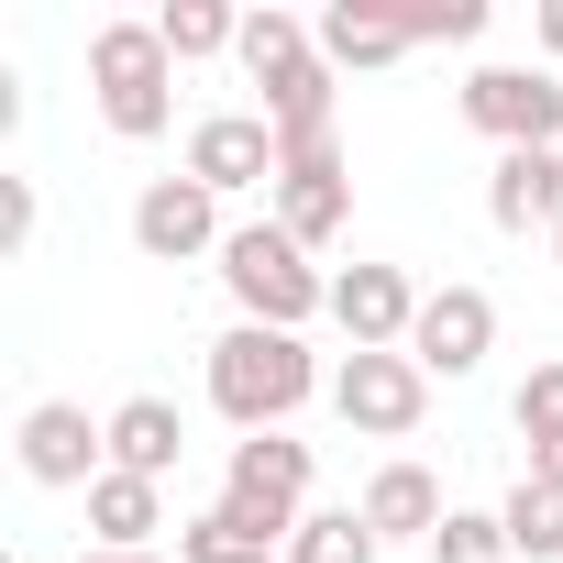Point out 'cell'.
Returning <instances> with one entry per match:
<instances>
[{
	"instance_id": "obj_1",
	"label": "cell",
	"mask_w": 563,
	"mask_h": 563,
	"mask_svg": "<svg viewBox=\"0 0 563 563\" xmlns=\"http://www.w3.org/2000/svg\"><path fill=\"white\" fill-rule=\"evenodd\" d=\"M310 387H321V365H310V343L299 332H254V321H232L221 343H210V409L254 442V431H288L299 409H310Z\"/></svg>"
},
{
	"instance_id": "obj_2",
	"label": "cell",
	"mask_w": 563,
	"mask_h": 563,
	"mask_svg": "<svg viewBox=\"0 0 563 563\" xmlns=\"http://www.w3.org/2000/svg\"><path fill=\"white\" fill-rule=\"evenodd\" d=\"M221 288H232V310H243L254 332H299L310 310H332V276L310 265L299 232H276V221H232V243H221Z\"/></svg>"
},
{
	"instance_id": "obj_3",
	"label": "cell",
	"mask_w": 563,
	"mask_h": 563,
	"mask_svg": "<svg viewBox=\"0 0 563 563\" xmlns=\"http://www.w3.org/2000/svg\"><path fill=\"white\" fill-rule=\"evenodd\" d=\"M254 552H288L299 541V519H310V442H288V431H254V442H232V464H221V497H210Z\"/></svg>"
},
{
	"instance_id": "obj_4",
	"label": "cell",
	"mask_w": 563,
	"mask_h": 563,
	"mask_svg": "<svg viewBox=\"0 0 563 563\" xmlns=\"http://www.w3.org/2000/svg\"><path fill=\"white\" fill-rule=\"evenodd\" d=\"M89 100H100V122L122 144H155L177 122V56H166V34L155 23H100L89 34Z\"/></svg>"
},
{
	"instance_id": "obj_5",
	"label": "cell",
	"mask_w": 563,
	"mask_h": 563,
	"mask_svg": "<svg viewBox=\"0 0 563 563\" xmlns=\"http://www.w3.org/2000/svg\"><path fill=\"white\" fill-rule=\"evenodd\" d=\"M243 78L265 89V122L276 133H332V67H321V34L299 12H243Z\"/></svg>"
},
{
	"instance_id": "obj_6",
	"label": "cell",
	"mask_w": 563,
	"mask_h": 563,
	"mask_svg": "<svg viewBox=\"0 0 563 563\" xmlns=\"http://www.w3.org/2000/svg\"><path fill=\"white\" fill-rule=\"evenodd\" d=\"M276 232H299L310 254L354 221V166H343V133H276Z\"/></svg>"
},
{
	"instance_id": "obj_7",
	"label": "cell",
	"mask_w": 563,
	"mask_h": 563,
	"mask_svg": "<svg viewBox=\"0 0 563 563\" xmlns=\"http://www.w3.org/2000/svg\"><path fill=\"white\" fill-rule=\"evenodd\" d=\"M464 122H475L497 155L563 144V78H552V67H475V78H464Z\"/></svg>"
},
{
	"instance_id": "obj_8",
	"label": "cell",
	"mask_w": 563,
	"mask_h": 563,
	"mask_svg": "<svg viewBox=\"0 0 563 563\" xmlns=\"http://www.w3.org/2000/svg\"><path fill=\"white\" fill-rule=\"evenodd\" d=\"M332 409H343V431H365V442H409V431L431 420V376H420L409 354H343V365H332Z\"/></svg>"
},
{
	"instance_id": "obj_9",
	"label": "cell",
	"mask_w": 563,
	"mask_h": 563,
	"mask_svg": "<svg viewBox=\"0 0 563 563\" xmlns=\"http://www.w3.org/2000/svg\"><path fill=\"white\" fill-rule=\"evenodd\" d=\"M332 321H343L354 354H409V332H420L409 265H343V276H332Z\"/></svg>"
},
{
	"instance_id": "obj_10",
	"label": "cell",
	"mask_w": 563,
	"mask_h": 563,
	"mask_svg": "<svg viewBox=\"0 0 563 563\" xmlns=\"http://www.w3.org/2000/svg\"><path fill=\"white\" fill-rule=\"evenodd\" d=\"M133 243H144L155 265H199V254H221L232 232H221V199L177 166V177H155V188L133 199Z\"/></svg>"
},
{
	"instance_id": "obj_11",
	"label": "cell",
	"mask_w": 563,
	"mask_h": 563,
	"mask_svg": "<svg viewBox=\"0 0 563 563\" xmlns=\"http://www.w3.org/2000/svg\"><path fill=\"white\" fill-rule=\"evenodd\" d=\"M486 354H497V299H486V288H431V299H420V332H409V365L453 387V376H475Z\"/></svg>"
},
{
	"instance_id": "obj_12",
	"label": "cell",
	"mask_w": 563,
	"mask_h": 563,
	"mask_svg": "<svg viewBox=\"0 0 563 563\" xmlns=\"http://www.w3.org/2000/svg\"><path fill=\"white\" fill-rule=\"evenodd\" d=\"M23 475L34 486H100L111 475V420H89L78 398L23 409Z\"/></svg>"
},
{
	"instance_id": "obj_13",
	"label": "cell",
	"mask_w": 563,
	"mask_h": 563,
	"mask_svg": "<svg viewBox=\"0 0 563 563\" xmlns=\"http://www.w3.org/2000/svg\"><path fill=\"white\" fill-rule=\"evenodd\" d=\"M188 177H199L210 199L276 188V122H265V111H210V122L188 133Z\"/></svg>"
},
{
	"instance_id": "obj_14",
	"label": "cell",
	"mask_w": 563,
	"mask_h": 563,
	"mask_svg": "<svg viewBox=\"0 0 563 563\" xmlns=\"http://www.w3.org/2000/svg\"><path fill=\"white\" fill-rule=\"evenodd\" d=\"M486 221H497V232H563V144L497 155V166H486Z\"/></svg>"
},
{
	"instance_id": "obj_15",
	"label": "cell",
	"mask_w": 563,
	"mask_h": 563,
	"mask_svg": "<svg viewBox=\"0 0 563 563\" xmlns=\"http://www.w3.org/2000/svg\"><path fill=\"white\" fill-rule=\"evenodd\" d=\"M177 453H188V420H177V398H122V409H111V475H144V486H166V475H177Z\"/></svg>"
},
{
	"instance_id": "obj_16",
	"label": "cell",
	"mask_w": 563,
	"mask_h": 563,
	"mask_svg": "<svg viewBox=\"0 0 563 563\" xmlns=\"http://www.w3.org/2000/svg\"><path fill=\"white\" fill-rule=\"evenodd\" d=\"M310 34H321V67H332V78H343V67H398V56H420V23L354 12V0H332V12H321Z\"/></svg>"
},
{
	"instance_id": "obj_17",
	"label": "cell",
	"mask_w": 563,
	"mask_h": 563,
	"mask_svg": "<svg viewBox=\"0 0 563 563\" xmlns=\"http://www.w3.org/2000/svg\"><path fill=\"white\" fill-rule=\"evenodd\" d=\"M453 508H442V486H431V464H376V486H365V530L376 541H431Z\"/></svg>"
},
{
	"instance_id": "obj_18",
	"label": "cell",
	"mask_w": 563,
	"mask_h": 563,
	"mask_svg": "<svg viewBox=\"0 0 563 563\" xmlns=\"http://www.w3.org/2000/svg\"><path fill=\"white\" fill-rule=\"evenodd\" d=\"M89 552H155V530H166V486H144V475H100L89 486Z\"/></svg>"
},
{
	"instance_id": "obj_19",
	"label": "cell",
	"mask_w": 563,
	"mask_h": 563,
	"mask_svg": "<svg viewBox=\"0 0 563 563\" xmlns=\"http://www.w3.org/2000/svg\"><path fill=\"white\" fill-rule=\"evenodd\" d=\"M155 34H166L177 67H199V56H232V45H243V12H232V0H166Z\"/></svg>"
},
{
	"instance_id": "obj_20",
	"label": "cell",
	"mask_w": 563,
	"mask_h": 563,
	"mask_svg": "<svg viewBox=\"0 0 563 563\" xmlns=\"http://www.w3.org/2000/svg\"><path fill=\"white\" fill-rule=\"evenodd\" d=\"M497 519H508V552H519V563H563V497H552V486H530V475H519Z\"/></svg>"
},
{
	"instance_id": "obj_21",
	"label": "cell",
	"mask_w": 563,
	"mask_h": 563,
	"mask_svg": "<svg viewBox=\"0 0 563 563\" xmlns=\"http://www.w3.org/2000/svg\"><path fill=\"white\" fill-rule=\"evenodd\" d=\"M387 541L365 530V508H310L299 519V541H288V563H376Z\"/></svg>"
},
{
	"instance_id": "obj_22",
	"label": "cell",
	"mask_w": 563,
	"mask_h": 563,
	"mask_svg": "<svg viewBox=\"0 0 563 563\" xmlns=\"http://www.w3.org/2000/svg\"><path fill=\"white\" fill-rule=\"evenodd\" d=\"M508 420H519V442H530V453H563V354L519 376V398H508Z\"/></svg>"
},
{
	"instance_id": "obj_23",
	"label": "cell",
	"mask_w": 563,
	"mask_h": 563,
	"mask_svg": "<svg viewBox=\"0 0 563 563\" xmlns=\"http://www.w3.org/2000/svg\"><path fill=\"white\" fill-rule=\"evenodd\" d=\"M431 563H508V519L497 508H453L431 530Z\"/></svg>"
},
{
	"instance_id": "obj_24",
	"label": "cell",
	"mask_w": 563,
	"mask_h": 563,
	"mask_svg": "<svg viewBox=\"0 0 563 563\" xmlns=\"http://www.w3.org/2000/svg\"><path fill=\"white\" fill-rule=\"evenodd\" d=\"M177 563H254V541L221 508H199V519H177Z\"/></svg>"
},
{
	"instance_id": "obj_25",
	"label": "cell",
	"mask_w": 563,
	"mask_h": 563,
	"mask_svg": "<svg viewBox=\"0 0 563 563\" xmlns=\"http://www.w3.org/2000/svg\"><path fill=\"white\" fill-rule=\"evenodd\" d=\"M486 34V0H442V12H420V45H475Z\"/></svg>"
},
{
	"instance_id": "obj_26",
	"label": "cell",
	"mask_w": 563,
	"mask_h": 563,
	"mask_svg": "<svg viewBox=\"0 0 563 563\" xmlns=\"http://www.w3.org/2000/svg\"><path fill=\"white\" fill-rule=\"evenodd\" d=\"M23 243H34V177L0 188V254H23Z\"/></svg>"
},
{
	"instance_id": "obj_27",
	"label": "cell",
	"mask_w": 563,
	"mask_h": 563,
	"mask_svg": "<svg viewBox=\"0 0 563 563\" xmlns=\"http://www.w3.org/2000/svg\"><path fill=\"white\" fill-rule=\"evenodd\" d=\"M541 56H563V0H541Z\"/></svg>"
},
{
	"instance_id": "obj_28",
	"label": "cell",
	"mask_w": 563,
	"mask_h": 563,
	"mask_svg": "<svg viewBox=\"0 0 563 563\" xmlns=\"http://www.w3.org/2000/svg\"><path fill=\"white\" fill-rule=\"evenodd\" d=\"M78 563H166V552H78Z\"/></svg>"
},
{
	"instance_id": "obj_29",
	"label": "cell",
	"mask_w": 563,
	"mask_h": 563,
	"mask_svg": "<svg viewBox=\"0 0 563 563\" xmlns=\"http://www.w3.org/2000/svg\"><path fill=\"white\" fill-rule=\"evenodd\" d=\"M254 563H288V552H254Z\"/></svg>"
},
{
	"instance_id": "obj_30",
	"label": "cell",
	"mask_w": 563,
	"mask_h": 563,
	"mask_svg": "<svg viewBox=\"0 0 563 563\" xmlns=\"http://www.w3.org/2000/svg\"><path fill=\"white\" fill-rule=\"evenodd\" d=\"M552 265H563V232H552Z\"/></svg>"
}]
</instances>
